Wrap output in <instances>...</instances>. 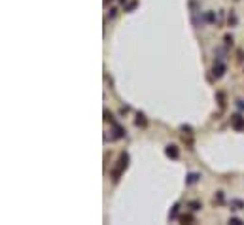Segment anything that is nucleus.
I'll list each match as a JSON object with an SVG mask.
<instances>
[{
    "instance_id": "nucleus-5",
    "label": "nucleus",
    "mask_w": 244,
    "mask_h": 225,
    "mask_svg": "<svg viewBox=\"0 0 244 225\" xmlns=\"http://www.w3.org/2000/svg\"><path fill=\"white\" fill-rule=\"evenodd\" d=\"M237 23V17H235V13L231 12V15H229V25H235Z\"/></svg>"
},
{
    "instance_id": "nucleus-2",
    "label": "nucleus",
    "mask_w": 244,
    "mask_h": 225,
    "mask_svg": "<svg viewBox=\"0 0 244 225\" xmlns=\"http://www.w3.org/2000/svg\"><path fill=\"white\" fill-rule=\"evenodd\" d=\"M167 155L169 157H174V159L178 157V150H176V146H169L167 148Z\"/></svg>"
},
{
    "instance_id": "nucleus-1",
    "label": "nucleus",
    "mask_w": 244,
    "mask_h": 225,
    "mask_svg": "<svg viewBox=\"0 0 244 225\" xmlns=\"http://www.w3.org/2000/svg\"><path fill=\"white\" fill-rule=\"evenodd\" d=\"M231 121H233V127H235V129H238V131H240L242 127H244V119H242V117L238 115V114H237V115H233V117H231Z\"/></svg>"
},
{
    "instance_id": "nucleus-4",
    "label": "nucleus",
    "mask_w": 244,
    "mask_h": 225,
    "mask_svg": "<svg viewBox=\"0 0 244 225\" xmlns=\"http://www.w3.org/2000/svg\"><path fill=\"white\" fill-rule=\"evenodd\" d=\"M197 180H199V174H189V178H188L189 183H193V182H197Z\"/></svg>"
},
{
    "instance_id": "nucleus-3",
    "label": "nucleus",
    "mask_w": 244,
    "mask_h": 225,
    "mask_svg": "<svg viewBox=\"0 0 244 225\" xmlns=\"http://www.w3.org/2000/svg\"><path fill=\"white\" fill-rule=\"evenodd\" d=\"M214 74L220 78V76L223 74V64H218V66H214Z\"/></svg>"
}]
</instances>
